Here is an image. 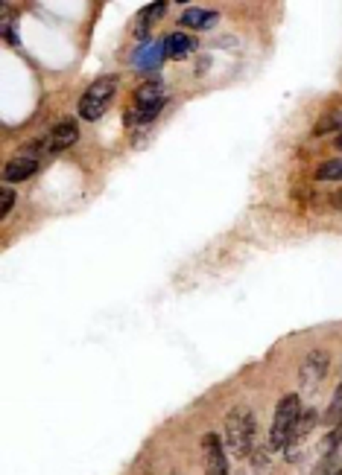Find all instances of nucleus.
<instances>
[{"label":"nucleus","instance_id":"1","mask_svg":"<svg viewBox=\"0 0 342 475\" xmlns=\"http://www.w3.org/2000/svg\"><path fill=\"white\" fill-rule=\"evenodd\" d=\"M222 443L237 461H246L258 443V420L249 405H234L222 420Z\"/></svg>","mask_w":342,"mask_h":475},{"label":"nucleus","instance_id":"2","mask_svg":"<svg viewBox=\"0 0 342 475\" xmlns=\"http://www.w3.org/2000/svg\"><path fill=\"white\" fill-rule=\"evenodd\" d=\"M299 417H302V396H299V394H287L284 400L278 403L275 414H272L270 440H266L272 452H284V449H287L290 435H293L295 423H299Z\"/></svg>","mask_w":342,"mask_h":475},{"label":"nucleus","instance_id":"3","mask_svg":"<svg viewBox=\"0 0 342 475\" xmlns=\"http://www.w3.org/2000/svg\"><path fill=\"white\" fill-rule=\"evenodd\" d=\"M114 94H117V79L114 76H102V79L91 82L85 88V94L79 97V117L82 120H100L111 108L114 102Z\"/></svg>","mask_w":342,"mask_h":475},{"label":"nucleus","instance_id":"4","mask_svg":"<svg viewBox=\"0 0 342 475\" xmlns=\"http://www.w3.org/2000/svg\"><path fill=\"white\" fill-rule=\"evenodd\" d=\"M331 371V353L328 350H310V353L302 359V367H299V382H302V391L310 394L316 391L325 376Z\"/></svg>","mask_w":342,"mask_h":475},{"label":"nucleus","instance_id":"5","mask_svg":"<svg viewBox=\"0 0 342 475\" xmlns=\"http://www.w3.org/2000/svg\"><path fill=\"white\" fill-rule=\"evenodd\" d=\"M202 472L205 475H228V449L217 432L202 435Z\"/></svg>","mask_w":342,"mask_h":475},{"label":"nucleus","instance_id":"6","mask_svg":"<svg viewBox=\"0 0 342 475\" xmlns=\"http://www.w3.org/2000/svg\"><path fill=\"white\" fill-rule=\"evenodd\" d=\"M313 428H316V408H304V411H302V417H299V423H295V428H293V435H290L287 449H284L287 461H299L304 440H307L310 435H313Z\"/></svg>","mask_w":342,"mask_h":475},{"label":"nucleus","instance_id":"7","mask_svg":"<svg viewBox=\"0 0 342 475\" xmlns=\"http://www.w3.org/2000/svg\"><path fill=\"white\" fill-rule=\"evenodd\" d=\"M44 137H47L50 152H62V149H68V146L77 143L79 126H77V120H59L56 126H53L47 134H44Z\"/></svg>","mask_w":342,"mask_h":475},{"label":"nucleus","instance_id":"8","mask_svg":"<svg viewBox=\"0 0 342 475\" xmlns=\"http://www.w3.org/2000/svg\"><path fill=\"white\" fill-rule=\"evenodd\" d=\"M38 172V161L36 158H26V155H15L6 161L3 166V181L6 184H15V181H26Z\"/></svg>","mask_w":342,"mask_h":475},{"label":"nucleus","instance_id":"9","mask_svg":"<svg viewBox=\"0 0 342 475\" xmlns=\"http://www.w3.org/2000/svg\"><path fill=\"white\" fill-rule=\"evenodd\" d=\"M161 99H164V82L150 79L141 88H135V94H132V108H150V105H155Z\"/></svg>","mask_w":342,"mask_h":475},{"label":"nucleus","instance_id":"10","mask_svg":"<svg viewBox=\"0 0 342 475\" xmlns=\"http://www.w3.org/2000/svg\"><path fill=\"white\" fill-rule=\"evenodd\" d=\"M217 9H205V6H190L185 9L182 15H178V24L187 26V29H208L217 24Z\"/></svg>","mask_w":342,"mask_h":475},{"label":"nucleus","instance_id":"11","mask_svg":"<svg viewBox=\"0 0 342 475\" xmlns=\"http://www.w3.org/2000/svg\"><path fill=\"white\" fill-rule=\"evenodd\" d=\"M193 50H196V38L187 35V33H170L164 38V53L176 61H182L185 56H190Z\"/></svg>","mask_w":342,"mask_h":475},{"label":"nucleus","instance_id":"12","mask_svg":"<svg viewBox=\"0 0 342 475\" xmlns=\"http://www.w3.org/2000/svg\"><path fill=\"white\" fill-rule=\"evenodd\" d=\"M249 461H251V469H255V475H272V449H270V443H266V446L255 443V449H251Z\"/></svg>","mask_w":342,"mask_h":475},{"label":"nucleus","instance_id":"13","mask_svg":"<svg viewBox=\"0 0 342 475\" xmlns=\"http://www.w3.org/2000/svg\"><path fill=\"white\" fill-rule=\"evenodd\" d=\"M164 12H167V3H150L143 12H141V21H138V29H135V35H146V26L150 24H155L158 18H164Z\"/></svg>","mask_w":342,"mask_h":475},{"label":"nucleus","instance_id":"14","mask_svg":"<svg viewBox=\"0 0 342 475\" xmlns=\"http://www.w3.org/2000/svg\"><path fill=\"white\" fill-rule=\"evenodd\" d=\"M316 178L319 181H342V158L325 161L316 166Z\"/></svg>","mask_w":342,"mask_h":475},{"label":"nucleus","instance_id":"15","mask_svg":"<svg viewBox=\"0 0 342 475\" xmlns=\"http://www.w3.org/2000/svg\"><path fill=\"white\" fill-rule=\"evenodd\" d=\"M336 129H342V111H328V114L319 117L313 134H328V131H336Z\"/></svg>","mask_w":342,"mask_h":475},{"label":"nucleus","instance_id":"16","mask_svg":"<svg viewBox=\"0 0 342 475\" xmlns=\"http://www.w3.org/2000/svg\"><path fill=\"white\" fill-rule=\"evenodd\" d=\"M336 467H339V464H336V452H322V455H319V461H316V467H313V472H310V475H331Z\"/></svg>","mask_w":342,"mask_h":475},{"label":"nucleus","instance_id":"17","mask_svg":"<svg viewBox=\"0 0 342 475\" xmlns=\"http://www.w3.org/2000/svg\"><path fill=\"white\" fill-rule=\"evenodd\" d=\"M328 420H339L342 417V382L336 385V391H334V400H331V408H328V414H325Z\"/></svg>","mask_w":342,"mask_h":475},{"label":"nucleus","instance_id":"18","mask_svg":"<svg viewBox=\"0 0 342 475\" xmlns=\"http://www.w3.org/2000/svg\"><path fill=\"white\" fill-rule=\"evenodd\" d=\"M12 207H15V190L3 187V193H0V219H6L12 213Z\"/></svg>","mask_w":342,"mask_h":475},{"label":"nucleus","instance_id":"19","mask_svg":"<svg viewBox=\"0 0 342 475\" xmlns=\"http://www.w3.org/2000/svg\"><path fill=\"white\" fill-rule=\"evenodd\" d=\"M331 202H334L336 207H342V190H336V193H334V198H331Z\"/></svg>","mask_w":342,"mask_h":475},{"label":"nucleus","instance_id":"20","mask_svg":"<svg viewBox=\"0 0 342 475\" xmlns=\"http://www.w3.org/2000/svg\"><path fill=\"white\" fill-rule=\"evenodd\" d=\"M334 149H339V152H342V131L336 134V140H334Z\"/></svg>","mask_w":342,"mask_h":475},{"label":"nucleus","instance_id":"21","mask_svg":"<svg viewBox=\"0 0 342 475\" xmlns=\"http://www.w3.org/2000/svg\"><path fill=\"white\" fill-rule=\"evenodd\" d=\"M331 475H342V461H339V467H336V469H334Z\"/></svg>","mask_w":342,"mask_h":475}]
</instances>
